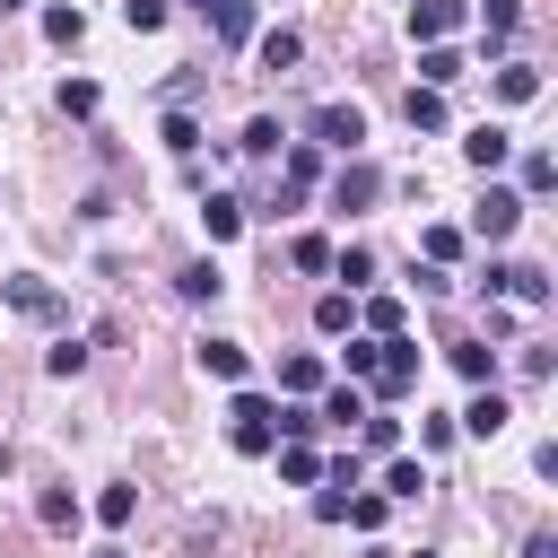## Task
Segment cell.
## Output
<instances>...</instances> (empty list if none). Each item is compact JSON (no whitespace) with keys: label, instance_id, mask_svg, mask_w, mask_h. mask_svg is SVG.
<instances>
[{"label":"cell","instance_id":"6da1fadb","mask_svg":"<svg viewBox=\"0 0 558 558\" xmlns=\"http://www.w3.org/2000/svg\"><path fill=\"white\" fill-rule=\"evenodd\" d=\"M227 436H235V453H270V445H279V401H262V392H235V410H227Z\"/></svg>","mask_w":558,"mask_h":558},{"label":"cell","instance_id":"7a4b0ae2","mask_svg":"<svg viewBox=\"0 0 558 558\" xmlns=\"http://www.w3.org/2000/svg\"><path fill=\"white\" fill-rule=\"evenodd\" d=\"M375 201H384V166L349 157V166L331 174V209H375Z\"/></svg>","mask_w":558,"mask_h":558},{"label":"cell","instance_id":"3957f363","mask_svg":"<svg viewBox=\"0 0 558 558\" xmlns=\"http://www.w3.org/2000/svg\"><path fill=\"white\" fill-rule=\"evenodd\" d=\"M471 227H480L488 244H506V235L523 227V192H506V183H488V192H480V209H471Z\"/></svg>","mask_w":558,"mask_h":558},{"label":"cell","instance_id":"277c9868","mask_svg":"<svg viewBox=\"0 0 558 558\" xmlns=\"http://www.w3.org/2000/svg\"><path fill=\"white\" fill-rule=\"evenodd\" d=\"M314 140L357 157V140H366V113H357V105H314Z\"/></svg>","mask_w":558,"mask_h":558},{"label":"cell","instance_id":"5b68a950","mask_svg":"<svg viewBox=\"0 0 558 558\" xmlns=\"http://www.w3.org/2000/svg\"><path fill=\"white\" fill-rule=\"evenodd\" d=\"M0 296H9V305H17V314H35V323H61V314H70V305H61V288H44V279H35V270H17V279H9V288H0Z\"/></svg>","mask_w":558,"mask_h":558},{"label":"cell","instance_id":"8992f818","mask_svg":"<svg viewBox=\"0 0 558 558\" xmlns=\"http://www.w3.org/2000/svg\"><path fill=\"white\" fill-rule=\"evenodd\" d=\"M410 384H418V349H410V340H384V366H375V392H384V401H401Z\"/></svg>","mask_w":558,"mask_h":558},{"label":"cell","instance_id":"52a82bcc","mask_svg":"<svg viewBox=\"0 0 558 558\" xmlns=\"http://www.w3.org/2000/svg\"><path fill=\"white\" fill-rule=\"evenodd\" d=\"M453 26H462V0H418V9H410V35H418V44H445Z\"/></svg>","mask_w":558,"mask_h":558},{"label":"cell","instance_id":"ba28073f","mask_svg":"<svg viewBox=\"0 0 558 558\" xmlns=\"http://www.w3.org/2000/svg\"><path fill=\"white\" fill-rule=\"evenodd\" d=\"M253 52H262V70H296V61H305V35H296V26H262Z\"/></svg>","mask_w":558,"mask_h":558},{"label":"cell","instance_id":"9c48e42d","mask_svg":"<svg viewBox=\"0 0 558 558\" xmlns=\"http://www.w3.org/2000/svg\"><path fill=\"white\" fill-rule=\"evenodd\" d=\"M462 157H471V166H480V174H497V166H506V157H514V131H497V122H480V131H471V140H462Z\"/></svg>","mask_w":558,"mask_h":558},{"label":"cell","instance_id":"30bf717a","mask_svg":"<svg viewBox=\"0 0 558 558\" xmlns=\"http://www.w3.org/2000/svg\"><path fill=\"white\" fill-rule=\"evenodd\" d=\"M192 357H201V375H218V384H244V366H253V357H244V340H201Z\"/></svg>","mask_w":558,"mask_h":558},{"label":"cell","instance_id":"8fae6325","mask_svg":"<svg viewBox=\"0 0 558 558\" xmlns=\"http://www.w3.org/2000/svg\"><path fill=\"white\" fill-rule=\"evenodd\" d=\"M218 288H227L218 262H183V270H174V296H192V305H218Z\"/></svg>","mask_w":558,"mask_h":558},{"label":"cell","instance_id":"7c38bea8","mask_svg":"<svg viewBox=\"0 0 558 558\" xmlns=\"http://www.w3.org/2000/svg\"><path fill=\"white\" fill-rule=\"evenodd\" d=\"M506 418H514V410H506V392H497V384H480V392H471V410H462V427H471V436H497Z\"/></svg>","mask_w":558,"mask_h":558},{"label":"cell","instance_id":"4fadbf2b","mask_svg":"<svg viewBox=\"0 0 558 558\" xmlns=\"http://www.w3.org/2000/svg\"><path fill=\"white\" fill-rule=\"evenodd\" d=\"M514 26H523V9H514V0H488V9H480V52H506Z\"/></svg>","mask_w":558,"mask_h":558},{"label":"cell","instance_id":"5bb4252c","mask_svg":"<svg viewBox=\"0 0 558 558\" xmlns=\"http://www.w3.org/2000/svg\"><path fill=\"white\" fill-rule=\"evenodd\" d=\"M201 227H209V244H227V235L244 227V201H235V192H209V201H201Z\"/></svg>","mask_w":558,"mask_h":558},{"label":"cell","instance_id":"9a60e30c","mask_svg":"<svg viewBox=\"0 0 558 558\" xmlns=\"http://www.w3.org/2000/svg\"><path fill=\"white\" fill-rule=\"evenodd\" d=\"M349 323H357V296H349V288H323V296H314V331H331V340H340Z\"/></svg>","mask_w":558,"mask_h":558},{"label":"cell","instance_id":"2e32d148","mask_svg":"<svg viewBox=\"0 0 558 558\" xmlns=\"http://www.w3.org/2000/svg\"><path fill=\"white\" fill-rule=\"evenodd\" d=\"M209 26L218 44H253V0H209Z\"/></svg>","mask_w":558,"mask_h":558},{"label":"cell","instance_id":"e0dca14e","mask_svg":"<svg viewBox=\"0 0 558 558\" xmlns=\"http://www.w3.org/2000/svg\"><path fill=\"white\" fill-rule=\"evenodd\" d=\"M497 96H506V105H532V96H541V70H532V61H497Z\"/></svg>","mask_w":558,"mask_h":558},{"label":"cell","instance_id":"ac0fdd59","mask_svg":"<svg viewBox=\"0 0 558 558\" xmlns=\"http://www.w3.org/2000/svg\"><path fill=\"white\" fill-rule=\"evenodd\" d=\"M279 392H323V357H314V349L279 357Z\"/></svg>","mask_w":558,"mask_h":558},{"label":"cell","instance_id":"d6986e66","mask_svg":"<svg viewBox=\"0 0 558 558\" xmlns=\"http://www.w3.org/2000/svg\"><path fill=\"white\" fill-rule=\"evenodd\" d=\"M314 418H323V427H349V418H366V392H357V384H331Z\"/></svg>","mask_w":558,"mask_h":558},{"label":"cell","instance_id":"ffe728a7","mask_svg":"<svg viewBox=\"0 0 558 558\" xmlns=\"http://www.w3.org/2000/svg\"><path fill=\"white\" fill-rule=\"evenodd\" d=\"M279 480H288V488H314V480H323V453H314V445H279Z\"/></svg>","mask_w":558,"mask_h":558},{"label":"cell","instance_id":"44dd1931","mask_svg":"<svg viewBox=\"0 0 558 558\" xmlns=\"http://www.w3.org/2000/svg\"><path fill=\"white\" fill-rule=\"evenodd\" d=\"M35 523H44V532H78V497H70V488H44V497H35Z\"/></svg>","mask_w":558,"mask_h":558},{"label":"cell","instance_id":"7402d4cb","mask_svg":"<svg viewBox=\"0 0 558 558\" xmlns=\"http://www.w3.org/2000/svg\"><path fill=\"white\" fill-rule=\"evenodd\" d=\"M418 78H427V87L445 96V87L462 78V52H445V44H427V52H418Z\"/></svg>","mask_w":558,"mask_h":558},{"label":"cell","instance_id":"603a6c76","mask_svg":"<svg viewBox=\"0 0 558 558\" xmlns=\"http://www.w3.org/2000/svg\"><path fill=\"white\" fill-rule=\"evenodd\" d=\"M445 357H453V366H462L471 384H488V375H497V349H488V340H453Z\"/></svg>","mask_w":558,"mask_h":558},{"label":"cell","instance_id":"cb8c5ba5","mask_svg":"<svg viewBox=\"0 0 558 558\" xmlns=\"http://www.w3.org/2000/svg\"><path fill=\"white\" fill-rule=\"evenodd\" d=\"M401 113H410V131H445V96H436V87H410Z\"/></svg>","mask_w":558,"mask_h":558},{"label":"cell","instance_id":"d4e9b609","mask_svg":"<svg viewBox=\"0 0 558 558\" xmlns=\"http://www.w3.org/2000/svg\"><path fill=\"white\" fill-rule=\"evenodd\" d=\"M279 140H288V131H279V122H270V113H253V122H244V140H235V148H244V157H279Z\"/></svg>","mask_w":558,"mask_h":558},{"label":"cell","instance_id":"484cf974","mask_svg":"<svg viewBox=\"0 0 558 558\" xmlns=\"http://www.w3.org/2000/svg\"><path fill=\"white\" fill-rule=\"evenodd\" d=\"M331 279H349V296H357V288L375 279V253H366V244H349V253H331Z\"/></svg>","mask_w":558,"mask_h":558},{"label":"cell","instance_id":"4316f807","mask_svg":"<svg viewBox=\"0 0 558 558\" xmlns=\"http://www.w3.org/2000/svg\"><path fill=\"white\" fill-rule=\"evenodd\" d=\"M157 140H166L174 157H201V122H192V113H166V131H157Z\"/></svg>","mask_w":558,"mask_h":558},{"label":"cell","instance_id":"83f0119b","mask_svg":"<svg viewBox=\"0 0 558 558\" xmlns=\"http://www.w3.org/2000/svg\"><path fill=\"white\" fill-rule=\"evenodd\" d=\"M357 445H366V453H392V445H401V418H375V410H366V418H357Z\"/></svg>","mask_w":558,"mask_h":558},{"label":"cell","instance_id":"f1b7e54d","mask_svg":"<svg viewBox=\"0 0 558 558\" xmlns=\"http://www.w3.org/2000/svg\"><path fill=\"white\" fill-rule=\"evenodd\" d=\"M44 35H52V44H61V52H70V44H78V35H87V17H78V9H44Z\"/></svg>","mask_w":558,"mask_h":558},{"label":"cell","instance_id":"f546056e","mask_svg":"<svg viewBox=\"0 0 558 558\" xmlns=\"http://www.w3.org/2000/svg\"><path fill=\"white\" fill-rule=\"evenodd\" d=\"M314 174H323V157H314V148H305V140H288V192H305V183H314Z\"/></svg>","mask_w":558,"mask_h":558},{"label":"cell","instance_id":"4dcf8cb0","mask_svg":"<svg viewBox=\"0 0 558 558\" xmlns=\"http://www.w3.org/2000/svg\"><path fill=\"white\" fill-rule=\"evenodd\" d=\"M366 331H375V340H401V296H375V305H366Z\"/></svg>","mask_w":558,"mask_h":558},{"label":"cell","instance_id":"1f68e13d","mask_svg":"<svg viewBox=\"0 0 558 558\" xmlns=\"http://www.w3.org/2000/svg\"><path fill=\"white\" fill-rule=\"evenodd\" d=\"M44 366L70 384V375H87V349H78V340H52V349H44Z\"/></svg>","mask_w":558,"mask_h":558},{"label":"cell","instance_id":"d6a6232c","mask_svg":"<svg viewBox=\"0 0 558 558\" xmlns=\"http://www.w3.org/2000/svg\"><path fill=\"white\" fill-rule=\"evenodd\" d=\"M418 488H427V462H392L384 471V497H418Z\"/></svg>","mask_w":558,"mask_h":558},{"label":"cell","instance_id":"836d02e7","mask_svg":"<svg viewBox=\"0 0 558 558\" xmlns=\"http://www.w3.org/2000/svg\"><path fill=\"white\" fill-rule=\"evenodd\" d=\"M288 262H296V270H331V244H323V235H296Z\"/></svg>","mask_w":558,"mask_h":558},{"label":"cell","instance_id":"e575fe53","mask_svg":"<svg viewBox=\"0 0 558 558\" xmlns=\"http://www.w3.org/2000/svg\"><path fill=\"white\" fill-rule=\"evenodd\" d=\"M131 506H140L131 488H105V497H96V523H113V532H122V523H131Z\"/></svg>","mask_w":558,"mask_h":558},{"label":"cell","instance_id":"d590c367","mask_svg":"<svg viewBox=\"0 0 558 558\" xmlns=\"http://www.w3.org/2000/svg\"><path fill=\"white\" fill-rule=\"evenodd\" d=\"M122 17H131V35H157L166 26V0H122Z\"/></svg>","mask_w":558,"mask_h":558},{"label":"cell","instance_id":"8d00e7d4","mask_svg":"<svg viewBox=\"0 0 558 558\" xmlns=\"http://www.w3.org/2000/svg\"><path fill=\"white\" fill-rule=\"evenodd\" d=\"M61 113H78V122H87V113H96V87H87V78H61Z\"/></svg>","mask_w":558,"mask_h":558},{"label":"cell","instance_id":"74e56055","mask_svg":"<svg viewBox=\"0 0 558 558\" xmlns=\"http://www.w3.org/2000/svg\"><path fill=\"white\" fill-rule=\"evenodd\" d=\"M418 244H427V262H436V270H445V262H453V253H462V235H453V227H427V235H418Z\"/></svg>","mask_w":558,"mask_h":558},{"label":"cell","instance_id":"f35d334b","mask_svg":"<svg viewBox=\"0 0 558 558\" xmlns=\"http://www.w3.org/2000/svg\"><path fill=\"white\" fill-rule=\"evenodd\" d=\"M340 357H349V375H375V366H384V340H349Z\"/></svg>","mask_w":558,"mask_h":558},{"label":"cell","instance_id":"ab89813d","mask_svg":"<svg viewBox=\"0 0 558 558\" xmlns=\"http://www.w3.org/2000/svg\"><path fill=\"white\" fill-rule=\"evenodd\" d=\"M549 183H558V166H549V157L532 148V157H523V192H549Z\"/></svg>","mask_w":558,"mask_h":558},{"label":"cell","instance_id":"60d3db41","mask_svg":"<svg viewBox=\"0 0 558 558\" xmlns=\"http://www.w3.org/2000/svg\"><path fill=\"white\" fill-rule=\"evenodd\" d=\"M340 523H357V532H375V523H384V497H349V514H340Z\"/></svg>","mask_w":558,"mask_h":558},{"label":"cell","instance_id":"b9f144b4","mask_svg":"<svg viewBox=\"0 0 558 558\" xmlns=\"http://www.w3.org/2000/svg\"><path fill=\"white\" fill-rule=\"evenodd\" d=\"M523 558H558V541H549V532H532V541H523Z\"/></svg>","mask_w":558,"mask_h":558},{"label":"cell","instance_id":"7bdbcfd3","mask_svg":"<svg viewBox=\"0 0 558 558\" xmlns=\"http://www.w3.org/2000/svg\"><path fill=\"white\" fill-rule=\"evenodd\" d=\"M9 9H26V0H0V17H9Z\"/></svg>","mask_w":558,"mask_h":558},{"label":"cell","instance_id":"ee69618b","mask_svg":"<svg viewBox=\"0 0 558 558\" xmlns=\"http://www.w3.org/2000/svg\"><path fill=\"white\" fill-rule=\"evenodd\" d=\"M96 558H131V549H96Z\"/></svg>","mask_w":558,"mask_h":558},{"label":"cell","instance_id":"f6af8a7d","mask_svg":"<svg viewBox=\"0 0 558 558\" xmlns=\"http://www.w3.org/2000/svg\"><path fill=\"white\" fill-rule=\"evenodd\" d=\"M410 558H436V549H410Z\"/></svg>","mask_w":558,"mask_h":558},{"label":"cell","instance_id":"bcb514c9","mask_svg":"<svg viewBox=\"0 0 558 558\" xmlns=\"http://www.w3.org/2000/svg\"><path fill=\"white\" fill-rule=\"evenodd\" d=\"M201 9H209V0H201Z\"/></svg>","mask_w":558,"mask_h":558}]
</instances>
